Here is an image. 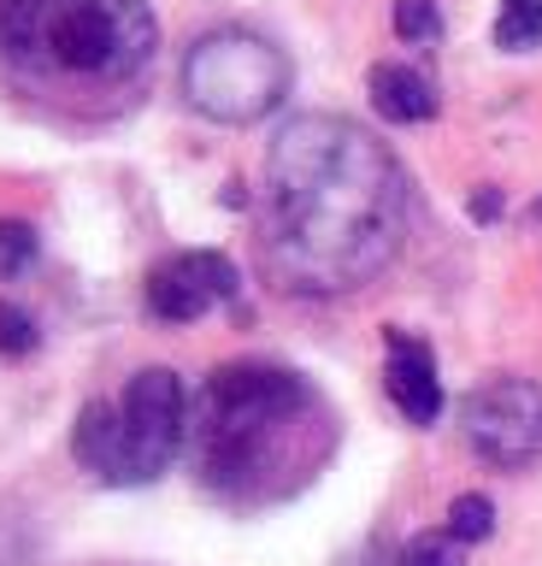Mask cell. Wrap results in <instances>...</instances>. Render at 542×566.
<instances>
[{"instance_id": "1", "label": "cell", "mask_w": 542, "mask_h": 566, "mask_svg": "<svg viewBox=\"0 0 542 566\" xmlns=\"http://www.w3.org/2000/svg\"><path fill=\"white\" fill-rule=\"evenodd\" d=\"M259 265L289 295H348L407 237V177L372 130L301 113L272 136L259 177Z\"/></svg>"}, {"instance_id": "2", "label": "cell", "mask_w": 542, "mask_h": 566, "mask_svg": "<svg viewBox=\"0 0 542 566\" xmlns=\"http://www.w3.org/2000/svg\"><path fill=\"white\" fill-rule=\"evenodd\" d=\"M330 401L277 360H231L201 384L189 407V454L206 495L254 513L301 495L337 454Z\"/></svg>"}, {"instance_id": "3", "label": "cell", "mask_w": 542, "mask_h": 566, "mask_svg": "<svg viewBox=\"0 0 542 566\" xmlns=\"http://www.w3.org/2000/svg\"><path fill=\"white\" fill-rule=\"evenodd\" d=\"M160 60L148 0H0V88L60 124H107Z\"/></svg>"}, {"instance_id": "4", "label": "cell", "mask_w": 542, "mask_h": 566, "mask_svg": "<svg viewBox=\"0 0 542 566\" xmlns=\"http://www.w3.org/2000/svg\"><path fill=\"white\" fill-rule=\"evenodd\" d=\"M189 437V396L171 366H142L118 401H89L72 424V454L107 484H153Z\"/></svg>"}, {"instance_id": "5", "label": "cell", "mask_w": 542, "mask_h": 566, "mask_svg": "<svg viewBox=\"0 0 542 566\" xmlns=\"http://www.w3.org/2000/svg\"><path fill=\"white\" fill-rule=\"evenodd\" d=\"M289 83H295L289 53L248 24L201 30L178 65L183 106L213 124H259L289 101Z\"/></svg>"}, {"instance_id": "6", "label": "cell", "mask_w": 542, "mask_h": 566, "mask_svg": "<svg viewBox=\"0 0 542 566\" xmlns=\"http://www.w3.org/2000/svg\"><path fill=\"white\" fill-rule=\"evenodd\" d=\"M466 449L489 467L513 472L542 460V384L536 378H489L460 401Z\"/></svg>"}, {"instance_id": "7", "label": "cell", "mask_w": 542, "mask_h": 566, "mask_svg": "<svg viewBox=\"0 0 542 566\" xmlns=\"http://www.w3.org/2000/svg\"><path fill=\"white\" fill-rule=\"evenodd\" d=\"M236 290H242V277H236L231 254L183 248V254H166L148 272L142 301H148V318H160V325H195V318H206L224 301H236Z\"/></svg>"}, {"instance_id": "8", "label": "cell", "mask_w": 542, "mask_h": 566, "mask_svg": "<svg viewBox=\"0 0 542 566\" xmlns=\"http://www.w3.org/2000/svg\"><path fill=\"white\" fill-rule=\"evenodd\" d=\"M383 389L401 407L407 424H436L443 419V378H436V354L407 336L401 325L383 331Z\"/></svg>"}, {"instance_id": "9", "label": "cell", "mask_w": 542, "mask_h": 566, "mask_svg": "<svg viewBox=\"0 0 542 566\" xmlns=\"http://www.w3.org/2000/svg\"><path fill=\"white\" fill-rule=\"evenodd\" d=\"M365 88H372V106L390 124H431L436 118V88H431V77H418L413 65L383 60V65H372Z\"/></svg>"}, {"instance_id": "10", "label": "cell", "mask_w": 542, "mask_h": 566, "mask_svg": "<svg viewBox=\"0 0 542 566\" xmlns=\"http://www.w3.org/2000/svg\"><path fill=\"white\" fill-rule=\"evenodd\" d=\"M536 42H542V0H501L496 48L501 53H531Z\"/></svg>"}, {"instance_id": "11", "label": "cell", "mask_w": 542, "mask_h": 566, "mask_svg": "<svg viewBox=\"0 0 542 566\" xmlns=\"http://www.w3.org/2000/svg\"><path fill=\"white\" fill-rule=\"evenodd\" d=\"M489 531H496V502L478 495V490L454 495V502H448V537L454 543H483Z\"/></svg>"}, {"instance_id": "12", "label": "cell", "mask_w": 542, "mask_h": 566, "mask_svg": "<svg viewBox=\"0 0 542 566\" xmlns=\"http://www.w3.org/2000/svg\"><path fill=\"white\" fill-rule=\"evenodd\" d=\"M36 224L30 219H0V277H19L36 265Z\"/></svg>"}, {"instance_id": "13", "label": "cell", "mask_w": 542, "mask_h": 566, "mask_svg": "<svg viewBox=\"0 0 542 566\" xmlns=\"http://www.w3.org/2000/svg\"><path fill=\"white\" fill-rule=\"evenodd\" d=\"M395 35L407 48L436 42V35H443V7H436V0H395Z\"/></svg>"}, {"instance_id": "14", "label": "cell", "mask_w": 542, "mask_h": 566, "mask_svg": "<svg viewBox=\"0 0 542 566\" xmlns=\"http://www.w3.org/2000/svg\"><path fill=\"white\" fill-rule=\"evenodd\" d=\"M36 318L19 301H0V360H24V354H36Z\"/></svg>"}, {"instance_id": "15", "label": "cell", "mask_w": 542, "mask_h": 566, "mask_svg": "<svg viewBox=\"0 0 542 566\" xmlns=\"http://www.w3.org/2000/svg\"><path fill=\"white\" fill-rule=\"evenodd\" d=\"M395 566H466L460 543L448 537V531H425V537H413L407 548H401Z\"/></svg>"}, {"instance_id": "16", "label": "cell", "mask_w": 542, "mask_h": 566, "mask_svg": "<svg viewBox=\"0 0 542 566\" xmlns=\"http://www.w3.org/2000/svg\"><path fill=\"white\" fill-rule=\"evenodd\" d=\"M466 212H471L478 224H496L501 212H507V201H501V189H489V184H483L478 195H471V207H466Z\"/></svg>"}, {"instance_id": "17", "label": "cell", "mask_w": 542, "mask_h": 566, "mask_svg": "<svg viewBox=\"0 0 542 566\" xmlns=\"http://www.w3.org/2000/svg\"><path fill=\"white\" fill-rule=\"evenodd\" d=\"M531 219H536V224H542V201H536V207H531Z\"/></svg>"}]
</instances>
